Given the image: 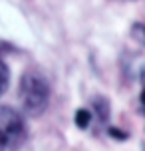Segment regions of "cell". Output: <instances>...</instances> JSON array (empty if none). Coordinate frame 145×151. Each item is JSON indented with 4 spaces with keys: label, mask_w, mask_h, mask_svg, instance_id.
<instances>
[{
    "label": "cell",
    "mask_w": 145,
    "mask_h": 151,
    "mask_svg": "<svg viewBox=\"0 0 145 151\" xmlns=\"http://www.w3.org/2000/svg\"><path fill=\"white\" fill-rule=\"evenodd\" d=\"M20 104L28 115H40L50 101V86L36 72H28L20 80Z\"/></svg>",
    "instance_id": "obj_1"
},
{
    "label": "cell",
    "mask_w": 145,
    "mask_h": 151,
    "mask_svg": "<svg viewBox=\"0 0 145 151\" xmlns=\"http://www.w3.org/2000/svg\"><path fill=\"white\" fill-rule=\"evenodd\" d=\"M26 121L22 113L8 106L0 107V151H18L26 141Z\"/></svg>",
    "instance_id": "obj_2"
},
{
    "label": "cell",
    "mask_w": 145,
    "mask_h": 151,
    "mask_svg": "<svg viewBox=\"0 0 145 151\" xmlns=\"http://www.w3.org/2000/svg\"><path fill=\"white\" fill-rule=\"evenodd\" d=\"M76 125L78 127H82V129H85L88 125H90V119H92V113L88 111V109H78L76 111Z\"/></svg>",
    "instance_id": "obj_3"
},
{
    "label": "cell",
    "mask_w": 145,
    "mask_h": 151,
    "mask_svg": "<svg viewBox=\"0 0 145 151\" xmlns=\"http://www.w3.org/2000/svg\"><path fill=\"white\" fill-rule=\"evenodd\" d=\"M8 83H10V72H8L6 64L0 62V96L8 90Z\"/></svg>",
    "instance_id": "obj_4"
},
{
    "label": "cell",
    "mask_w": 145,
    "mask_h": 151,
    "mask_svg": "<svg viewBox=\"0 0 145 151\" xmlns=\"http://www.w3.org/2000/svg\"><path fill=\"white\" fill-rule=\"evenodd\" d=\"M131 34H133V38H135L137 42H141V44L145 46V24H133Z\"/></svg>",
    "instance_id": "obj_5"
},
{
    "label": "cell",
    "mask_w": 145,
    "mask_h": 151,
    "mask_svg": "<svg viewBox=\"0 0 145 151\" xmlns=\"http://www.w3.org/2000/svg\"><path fill=\"white\" fill-rule=\"evenodd\" d=\"M141 104H143V106H145V90L141 91Z\"/></svg>",
    "instance_id": "obj_6"
}]
</instances>
